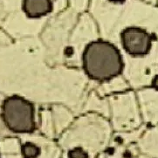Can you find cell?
<instances>
[{"label": "cell", "instance_id": "3957f363", "mask_svg": "<svg viewBox=\"0 0 158 158\" xmlns=\"http://www.w3.org/2000/svg\"><path fill=\"white\" fill-rule=\"evenodd\" d=\"M151 36L139 27H128L122 33L123 46L134 56H143L151 48Z\"/></svg>", "mask_w": 158, "mask_h": 158}, {"label": "cell", "instance_id": "52a82bcc", "mask_svg": "<svg viewBox=\"0 0 158 158\" xmlns=\"http://www.w3.org/2000/svg\"><path fill=\"white\" fill-rule=\"evenodd\" d=\"M110 2H113V3H123L124 2V0H108Z\"/></svg>", "mask_w": 158, "mask_h": 158}, {"label": "cell", "instance_id": "5b68a950", "mask_svg": "<svg viewBox=\"0 0 158 158\" xmlns=\"http://www.w3.org/2000/svg\"><path fill=\"white\" fill-rule=\"evenodd\" d=\"M21 152L24 158H37L40 155V148L32 143H26L22 145Z\"/></svg>", "mask_w": 158, "mask_h": 158}, {"label": "cell", "instance_id": "6da1fadb", "mask_svg": "<svg viewBox=\"0 0 158 158\" xmlns=\"http://www.w3.org/2000/svg\"><path fill=\"white\" fill-rule=\"evenodd\" d=\"M83 67L90 78L102 81L119 75L123 71V62L120 52L113 44L97 40L86 47Z\"/></svg>", "mask_w": 158, "mask_h": 158}, {"label": "cell", "instance_id": "277c9868", "mask_svg": "<svg viewBox=\"0 0 158 158\" xmlns=\"http://www.w3.org/2000/svg\"><path fill=\"white\" fill-rule=\"evenodd\" d=\"M23 9L30 18H40L52 10L51 0H24Z\"/></svg>", "mask_w": 158, "mask_h": 158}, {"label": "cell", "instance_id": "8992f818", "mask_svg": "<svg viewBox=\"0 0 158 158\" xmlns=\"http://www.w3.org/2000/svg\"><path fill=\"white\" fill-rule=\"evenodd\" d=\"M68 158H88V154L81 147H76L68 152Z\"/></svg>", "mask_w": 158, "mask_h": 158}, {"label": "cell", "instance_id": "7a4b0ae2", "mask_svg": "<svg viewBox=\"0 0 158 158\" xmlns=\"http://www.w3.org/2000/svg\"><path fill=\"white\" fill-rule=\"evenodd\" d=\"M1 109L2 119L10 130L20 134L34 131V107L27 100L17 95L8 97Z\"/></svg>", "mask_w": 158, "mask_h": 158}]
</instances>
